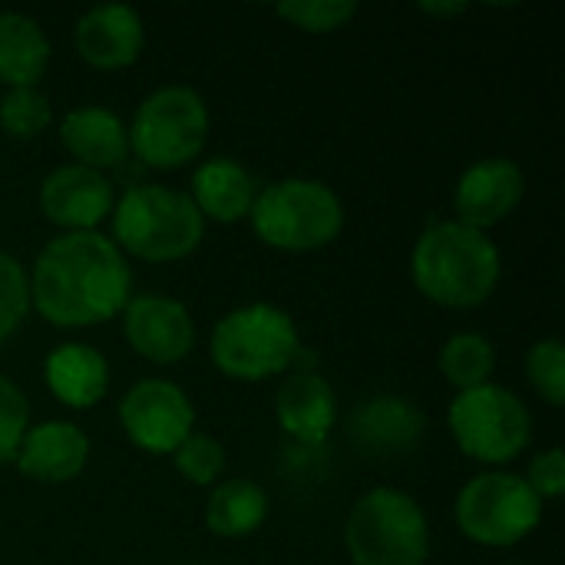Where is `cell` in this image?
<instances>
[{
	"instance_id": "cell-25",
	"label": "cell",
	"mask_w": 565,
	"mask_h": 565,
	"mask_svg": "<svg viewBox=\"0 0 565 565\" xmlns=\"http://www.w3.org/2000/svg\"><path fill=\"white\" fill-rule=\"evenodd\" d=\"M172 463L179 470V477L192 487H215L218 477L225 473V447L209 437V434H189L175 454Z\"/></svg>"
},
{
	"instance_id": "cell-22",
	"label": "cell",
	"mask_w": 565,
	"mask_h": 565,
	"mask_svg": "<svg viewBox=\"0 0 565 565\" xmlns=\"http://www.w3.org/2000/svg\"><path fill=\"white\" fill-rule=\"evenodd\" d=\"M268 493L252 480H222L205 503V523L222 540H245L268 520Z\"/></svg>"
},
{
	"instance_id": "cell-12",
	"label": "cell",
	"mask_w": 565,
	"mask_h": 565,
	"mask_svg": "<svg viewBox=\"0 0 565 565\" xmlns=\"http://www.w3.org/2000/svg\"><path fill=\"white\" fill-rule=\"evenodd\" d=\"M523 192H526V175L513 159H503V156L477 159L473 166L460 172L457 189H454L457 222L477 232H490L493 225H500L503 218L516 212V205L523 202Z\"/></svg>"
},
{
	"instance_id": "cell-11",
	"label": "cell",
	"mask_w": 565,
	"mask_h": 565,
	"mask_svg": "<svg viewBox=\"0 0 565 565\" xmlns=\"http://www.w3.org/2000/svg\"><path fill=\"white\" fill-rule=\"evenodd\" d=\"M122 334L149 364H179L195 348V321L189 308L169 295H132L122 308Z\"/></svg>"
},
{
	"instance_id": "cell-2",
	"label": "cell",
	"mask_w": 565,
	"mask_h": 565,
	"mask_svg": "<svg viewBox=\"0 0 565 565\" xmlns=\"http://www.w3.org/2000/svg\"><path fill=\"white\" fill-rule=\"evenodd\" d=\"M411 278L427 301L470 311L493 298L503 278V258L487 232L450 218L430 225L417 238L411 252Z\"/></svg>"
},
{
	"instance_id": "cell-28",
	"label": "cell",
	"mask_w": 565,
	"mask_h": 565,
	"mask_svg": "<svg viewBox=\"0 0 565 565\" xmlns=\"http://www.w3.org/2000/svg\"><path fill=\"white\" fill-rule=\"evenodd\" d=\"M26 315H30V278L10 252H0V344L23 324Z\"/></svg>"
},
{
	"instance_id": "cell-31",
	"label": "cell",
	"mask_w": 565,
	"mask_h": 565,
	"mask_svg": "<svg viewBox=\"0 0 565 565\" xmlns=\"http://www.w3.org/2000/svg\"><path fill=\"white\" fill-rule=\"evenodd\" d=\"M420 13H427V17H460V13H467V3H420Z\"/></svg>"
},
{
	"instance_id": "cell-19",
	"label": "cell",
	"mask_w": 565,
	"mask_h": 565,
	"mask_svg": "<svg viewBox=\"0 0 565 565\" xmlns=\"http://www.w3.org/2000/svg\"><path fill=\"white\" fill-rule=\"evenodd\" d=\"M255 195H258L255 175L238 159H228V156L205 159L195 169L192 192H189L199 215L205 222H222V225H235V222L248 218Z\"/></svg>"
},
{
	"instance_id": "cell-4",
	"label": "cell",
	"mask_w": 565,
	"mask_h": 565,
	"mask_svg": "<svg viewBox=\"0 0 565 565\" xmlns=\"http://www.w3.org/2000/svg\"><path fill=\"white\" fill-rule=\"evenodd\" d=\"M209 354L225 377L258 384L298 364L301 334L285 308L255 301L218 318L209 338Z\"/></svg>"
},
{
	"instance_id": "cell-26",
	"label": "cell",
	"mask_w": 565,
	"mask_h": 565,
	"mask_svg": "<svg viewBox=\"0 0 565 565\" xmlns=\"http://www.w3.org/2000/svg\"><path fill=\"white\" fill-rule=\"evenodd\" d=\"M526 381L550 404H565V348L559 338H543L526 354Z\"/></svg>"
},
{
	"instance_id": "cell-1",
	"label": "cell",
	"mask_w": 565,
	"mask_h": 565,
	"mask_svg": "<svg viewBox=\"0 0 565 565\" xmlns=\"http://www.w3.org/2000/svg\"><path fill=\"white\" fill-rule=\"evenodd\" d=\"M30 278V308L53 328H93L132 298V271L113 238L99 232H60L50 238Z\"/></svg>"
},
{
	"instance_id": "cell-20",
	"label": "cell",
	"mask_w": 565,
	"mask_h": 565,
	"mask_svg": "<svg viewBox=\"0 0 565 565\" xmlns=\"http://www.w3.org/2000/svg\"><path fill=\"white\" fill-rule=\"evenodd\" d=\"M60 142L76 159V166L106 172L119 166L129 152L126 122L106 106H76L60 122Z\"/></svg>"
},
{
	"instance_id": "cell-17",
	"label": "cell",
	"mask_w": 565,
	"mask_h": 565,
	"mask_svg": "<svg viewBox=\"0 0 565 565\" xmlns=\"http://www.w3.org/2000/svg\"><path fill=\"white\" fill-rule=\"evenodd\" d=\"M281 430L301 447H321L338 424V394L315 371H295L275 397Z\"/></svg>"
},
{
	"instance_id": "cell-24",
	"label": "cell",
	"mask_w": 565,
	"mask_h": 565,
	"mask_svg": "<svg viewBox=\"0 0 565 565\" xmlns=\"http://www.w3.org/2000/svg\"><path fill=\"white\" fill-rule=\"evenodd\" d=\"M53 122V106L36 86H17L0 96V129L10 139H36Z\"/></svg>"
},
{
	"instance_id": "cell-5",
	"label": "cell",
	"mask_w": 565,
	"mask_h": 565,
	"mask_svg": "<svg viewBox=\"0 0 565 565\" xmlns=\"http://www.w3.org/2000/svg\"><path fill=\"white\" fill-rule=\"evenodd\" d=\"M248 222L262 245L305 255L331 245L344 228V205L321 179H278L258 189Z\"/></svg>"
},
{
	"instance_id": "cell-3",
	"label": "cell",
	"mask_w": 565,
	"mask_h": 565,
	"mask_svg": "<svg viewBox=\"0 0 565 565\" xmlns=\"http://www.w3.org/2000/svg\"><path fill=\"white\" fill-rule=\"evenodd\" d=\"M113 245L149 265L189 258L205 238V218L189 192L166 185H129L113 205Z\"/></svg>"
},
{
	"instance_id": "cell-21",
	"label": "cell",
	"mask_w": 565,
	"mask_h": 565,
	"mask_svg": "<svg viewBox=\"0 0 565 565\" xmlns=\"http://www.w3.org/2000/svg\"><path fill=\"white\" fill-rule=\"evenodd\" d=\"M50 40L43 26L17 10L0 13V83L7 89L36 86L50 66Z\"/></svg>"
},
{
	"instance_id": "cell-30",
	"label": "cell",
	"mask_w": 565,
	"mask_h": 565,
	"mask_svg": "<svg viewBox=\"0 0 565 565\" xmlns=\"http://www.w3.org/2000/svg\"><path fill=\"white\" fill-rule=\"evenodd\" d=\"M530 483V490L543 500V503H553L565 493V454L563 447H550L543 454L533 457L530 463V473L523 477Z\"/></svg>"
},
{
	"instance_id": "cell-18",
	"label": "cell",
	"mask_w": 565,
	"mask_h": 565,
	"mask_svg": "<svg viewBox=\"0 0 565 565\" xmlns=\"http://www.w3.org/2000/svg\"><path fill=\"white\" fill-rule=\"evenodd\" d=\"M43 381H46V391L63 407L89 411L109 394V364L96 348L83 341H66L46 354Z\"/></svg>"
},
{
	"instance_id": "cell-23",
	"label": "cell",
	"mask_w": 565,
	"mask_h": 565,
	"mask_svg": "<svg viewBox=\"0 0 565 565\" xmlns=\"http://www.w3.org/2000/svg\"><path fill=\"white\" fill-rule=\"evenodd\" d=\"M440 374L444 381L463 394V391H473V387H483L490 384L493 371H497V348L487 334H477V331H457L444 341L440 348Z\"/></svg>"
},
{
	"instance_id": "cell-9",
	"label": "cell",
	"mask_w": 565,
	"mask_h": 565,
	"mask_svg": "<svg viewBox=\"0 0 565 565\" xmlns=\"http://www.w3.org/2000/svg\"><path fill=\"white\" fill-rule=\"evenodd\" d=\"M126 132L146 166L182 169L209 139V106L192 86H162L139 103Z\"/></svg>"
},
{
	"instance_id": "cell-7",
	"label": "cell",
	"mask_w": 565,
	"mask_h": 565,
	"mask_svg": "<svg viewBox=\"0 0 565 565\" xmlns=\"http://www.w3.org/2000/svg\"><path fill=\"white\" fill-rule=\"evenodd\" d=\"M454 444L477 463L503 467L516 460L533 440V414L513 391L483 384L454 397L447 411Z\"/></svg>"
},
{
	"instance_id": "cell-6",
	"label": "cell",
	"mask_w": 565,
	"mask_h": 565,
	"mask_svg": "<svg viewBox=\"0 0 565 565\" xmlns=\"http://www.w3.org/2000/svg\"><path fill=\"white\" fill-rule=\"evenodd\" d=\"M344 550L354 565H424L430 556L427 513L411 493L374 487L344 520Z\"/></svg>"
},
{
	"instance_id": "cell-13",
	"label": "cell",
	"mask_w": 565,
	"mask_h": 565,
	"mask_svg": "<svg viewBox=\"0 0 565 565\" xmlns=\"http://www.w3.org/2000/svg\"><path fill=\"white\" fill-rule=\"evenodd\" d=\"M116 205L113 182L86 166H60L40 182V212L60 232H96Z\"/></svg>"
},
{
	"instance_id": "cell-8",
	"label": "cell",
	"mask_w": 565,
	"mask_h": 565,
	"mask_svg": "<svg viewBox=\"0 0 565 565\" xmlns=\"http://www.w3.org/2000/svg\"><path fill=\"white\" fill-rule=\"evenodd\" d=\"M460 533L487 550H510L533 536L543 523V500L510 470L477 473L457 497Z\"/></svg>"
},
{
	"instance_id": "cell-16",
	"label": "cell",
	"mask_w": 565,
	"mask_h": 565,
	"mask_svg": "<svg viewBox=\"0 0 565 565\" xmlns=\"http://www.w3.org/2000/svg\"><path fill=\"white\" fill-rule=\"evenodd\" d=\"M427 430L424 411L401 394H377L348 417V437L364 454H411Z\"/></svg>"
},
{
	"instance_id": "cell-14",
	"label": "cell",
	"mask_w": 565,
	"mask_h": 565,
	"mask_svg": "<svg viewBox=\"0 0 565 565\" xmlns=\"http://www.w3.org/2000/svg\"><path fill=\"white\" fill-rule=\"evenodd\" d=\"M73 40L83 63L113 73L139 60L146 46V26L142 17L126 3H99L76 20Z\"/></svg>"
},
{
	"instance_id": "cell-29",
	"label": "cell",
	"mask_w": 565,
	"mask_h": 565,
	"mask_svg": "<svg viewBox=\"0 0 565 565\" xmlns=\"http://www.w3.org/2000/svg\"><path fill=\"white\" fill-rule=\"evenodd\" d=\"M26 427H30L26 394L10 377L0 374V463H13Z\"/></svg>"
},
{
	"instance_id": "cell-10",
	"label": "cell",
	"mask_w": 565,
	"mask_h": 565,
	"mask_svg": "<svg viewBox=\"0 0 565 565\" xmlns=\"http://www.w3.org/2000/svg\"><path fill=\"white\" fill-rule=\"evenodd\" d=\"M119 424L132 447L152 457H172L195 434V407L189 394L166 377L136 381L119 401Z\"/></svg>"
},
{
	"instance_id": "cell-27",
	"label": "cell",
	"mask_w": 565,
	"mask_h": 565,
	"mask_svg": "<svg viewBox=\"0 0 565 565\" xmlns=\"http://www.w3.org/2000/svg\"><path fill=\"white\" fill-rule=\"evenodd\" d=\"M275 13L281 20H288L291 26L305 30V33H334V30H341L358 13V3H341V0H288V3H278Z\"/></svg>"
},
{
	"instance_id": "cell-15",
	"label": "cell",
	"mask_w": 565,
	"mask_h": 565,
	"mask_svg": "<svg viewBox=\"0 0 565 565\" xmlns=\"http://www.w3.org/2000/svg\"><path fill=\"white\" fill-rule=\"evenodd\" d=\"M13 463L26 480L70 483L89 463V437L79 424H70V420L30 424Z\"/></svg>"
}]
</instances>
